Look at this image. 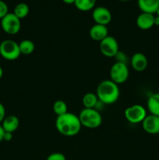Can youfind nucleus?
<instances>
[{
  "label": "nucleus",
  "instance_id": "f257e3e1",
  "mask_svg": "<svg viewBox=\"0 0 159 160\" xmlns=\"http://www.w3.org/2000/svg\"><path fill=\"white\" fill-rule=\"evenodd\" d=\"M55 128L58 132L62 135L73 137L79 134L82 125L78 116L68 112L57 117L55 120Z\"/></svg>",
  "mask_w": 159,
  "mask_h": 160
},
{
  "label": "nucleus",
  "instance_id": "f03ea898",
  "mask_svg": "<svg viewBox=\"0 0 159 160\" xmlns=\"http://www.w3.org/2000/svg\"><path fill=\"white\" fill-rule=\"evenodd\" d=\"M96 95L101 103L104 105H112L118 101L119 98V88L112 80H104L98 84Z\"/></svg>",
  "mask_w": 159,
  "mask_h": 160
},
{
  "label": "nucleus",
  "instance_id": "7ed1b4c3",
  "mask_svg": "<svg viewBox=\"0 0 159 160\" xmlns=\"http://www.w3.org/2000/svg\"><path fill=\"white\" fill-rule=\"evenodd\" d=\"M79 119L82 127L94 129L99 128L102 123V117L99 110L96 109L84 108L79 114Z\"/></svg>",
  "mask_w": 159,
  "mask_h": 160
},
{
  "label": "nucleus",
  "instance_id": "20e7f679",
  "mask_svg": "<svg viewBox=\"0 0 159 160\" xmlns=\"http://www.w3.org/2000/svg\"><path fill=\"white\" fill-rule=\"evenodd\" d=\"M19 43L15 41L7 39L0 43V56L6 60H16L20 56Z\"/></svg>",
  "mask_w": 159,
  "mask_h": 160
},
{
  "label": "nucleus",
  "instance_id": "39448f33",
  "mask_svg": "<svg viewBox=\"0 0 159 160\" xmlns=\"http://www.w3.org/2000/svg\"><path fill=\"white\" fill-rule=\"evenodd\" d=\"M110 80L115 84H121L126 82L129 77L127 64L115 62L110 69Z\"/></svg>",
  "mask_w": 159,
  "mask_h": 160
},
{
  "label": "nucleus",
  "instance_id": "423d86ee",
  "mask_svg": "<svg viewBox=\"0 0 159 160\" xmlns=\"http://www.w3.org/2000/svg\"><path fill=\"white\" fill-rule=\"evenodd\" d=\"M1 27L5 33L14 35L20 32L21 21L13 12H9L1 20Z\"/></svg>",
  "mask_w": 159,
  "mask_h": 160
},
{
  "label": "nucleus",
  "instance_id": "0eeeda50",
  "mask_svg": "<svg viewBox=\"0 0 159 160\" xmlns=\"http://www.w3.org/2000/svg\"><path fill=\"white\" fill-rule=\"evenodd\" d=\"M124 116L128 122L136 124L142 123L147 114L146 109L143 106L135 104L126 108L124 112Z\"/></svg>",
  "mask_w": 159,
  "mask_h": 160
},
{
  "label": "nucleus",
  "instance_id": "6e6552de",
  "mask_svg": "<svg viewBox=\"0 0 159 160\" xmlns=\"http://www.w3.org/2000/svg\"><path fill=\"white\" fill-rule=\"evenodd\" d=\"M100 51L101 54L107 58L115 57L119 51L118 41L113 36L108 35L99 43Z\"/></svg>",
  "mask_w": 159,
  "mask_h": 160
},
{
  "label": "nucleus",
  "instance_id": "1a4fd4ad",
  "mask_svg": "<svg viewBox=\"0 0 159 160\" xmlns=\"http://www.w3.org/2000/svg\"><path fill=\"white\" fill-rule=\"evenodd\" d=\"M92 18L97 24L107 26L112 21V16L108 8L104 6H98L92 11Z\"/></svg>",
  "mask_w": 159,
  "mask_h": 160
},
{
  "label": "nucleus",
  "instance_id": "9d476101",
  "mask_svg": "<svg viewBox=\"0 0 159 160\" xmlns=\"http://www.w3.org/2000/svg\"><path fill=\"white\" fill-rule=\"evenodd\" d=\"M143 131L150 134H159V117L149 114L142 122Z\"/></svg>",
  "mask_w": 159,
  "mask_h": 160
},
{
  "label": "nucleus",
  "instance_id": "9b49d317",
  "mask_svg": "<svg viewBox=\"0 0 159 160\" xmlns=\"http://www.w3.org/2000/svg\"><path fill=\"white\" fill-rule=\"evenodd\" d=\"M130 64L134 70L137 72H142L146 70L147 67V58L143 53L136 52L131 57Z\"/></svg>",
  "mask_w": 159,
  "mask_h": 160
},
{
  "label": "nucleus",
  "instance_id": "f8f14e48",
  "mask_svg": "<svg viewBox=\"0 0 159 160\" xmlns=\"http://www.w3.org/2000/svg\"><path fill=\"white\" fill-rule=\"evenodd\" d=\"M89 36L92 40L101 42L108 36V30L107 26L95 23L90 28L89 31Z\"/></svg>",
  "mask_w": 159,
  "mask_h": 160
},
{
  "label": "nucleus",
  "instance_id": "ddd939ff",
  "mask_svg": "<svg viewBox=\"0 0 159 160\" xmlns=\"http://www.w3.org/2000/svg\"><path fill=\"white\" fill-rule=\"evenodd\" d=\"M154 17L155 16L154 14L141 12L136 20L137 26L140 30H143V31L151 29L154 26Z\"/></svg>",
  "mask_w": 159,
  "mask_h": 160
},
{
  "label": "nucleus",
  "instance_id": "4468645a",
  "mask_svg": "<svg viewBox=\"0 0 159 160\" xmlns=\"http://www.w3.org/2000/svg\"><path fill=\"white\" fill-rule=\"evenodd\" d=\"M137 5L142 12L154 14L159 8V0H137Z\"/></svg>",
  "mask_w": 159,
  "mask_h": 160
},
{
  "label": "nucleus",
  "instance_id": "2eb2a0df",
  "mask_svg": "<svg viewBox=\"0 0 159 160\" xmlns=\"http://www.w3.org/2000/svg\"><path fill=\"white\" fill-rule=\"evenodd\" d=\"M3 130L6 132L14 133L20 126V120L15 115H9L5 117L1 123Z\"/></svg>",
  "mask_w": 159,
  "mask_h": 160
},
{
  "label": "nucleus",
  "instance_id": "dca6fc26",
  "mask_svg": "<svg viewBox=\"0 0 159 160\" xmlns=\"http://www.w3.org/2000/svg\"><path fill=\"white\" fill-rule=\"evenodd\" d=\"M147 106L150 114L159 117V92L152 94L148 98Z\"/></svg>",
  "mask_w": 159,
  "mask_h": 160
},
{
  "label": "nucleus",
  "instance_id": "f3484780",
  "mask_svg": "<svg viewBox=\"0 0 159 160\" xmlns=\"http://www.w3.org/2000/svg\"><path fill=\"white\" fill-rule=\"evenodd\" d=\"M99 102L96 93H92L88 92L84 95L82 98V103L84 108L86 109H95L98 106V103Z\"/></svg>",
  "mask_w": 159,
  "mask_h": 160
},
{
  "label": "nucleus",
  "instance_id": "a211bd4d",
  "mask_svg": "<svg viewBox=\"0 0 159 160\" xmlns=\"http://www.w3.org/2000/svg\"><path fill=\"white\" fill-rule=\"evenodd\" d=\"M96 0H76L75 6L77 9L82 12H87L94 9Z\"/></svg>",
  "mask_w": 159,
  "mask_h": 160
},
{
  "label": "nucleus",
  "instance_id": "6ab92c4d",
  "mask_svg": "<svg viewBox=\"0 0 159 160\" xmlns=\"http://www.w3.org/2000/svg\"><path fill=\"white\" fill-rule=\"evenodd\" d=\"M19 48H20V53L25 56H28L33 53V52L35 49V45L32 41L29 39H25L21 41L19 43Z\"/></svg>",
  "mask_w": 159,
  "mask_h": 160
},
{
  "label": "nucleus",
  "instance_id": "aec40b11",
  "mask_svg": "<svg viewBox=\"0 0 159 160\" xmlns=\"http://www.w3.org/2000/svg\"><path fill=\"white\" fill-rule=\"evenodd\" d=\"M30 12V7L26 3L24 2H20L15 6L13 10V13L18 17L19 19H23L26 17H27V15Z\"/></svg>",
  "mask_w": 159,
  "mask_h": 160
},
{
  "label": "nucleus",
  "instance_id": "412c9836",
  "mask_svg": "<svg viewBox=\"0 0 159 160\" xmlns=\"http://www.w3.org/2000/svg\"><path fill=\"white\" fill-rule=\"evenodd\" d=\"M53 112L57 117L62 116L68 112V106L67 104L62 100H57L53 104Z\"/></svg>",
  "mask_w": 159,
  "mask_h": 160
},
{
  "label": "nucleus",
  "instance_id": "4be33fe9",
  "mask_svg": "<svg viewBox=\"0 0 159 160\" xmlns=\"http://www.w3.org/2000/svg\"><path fill=\"white\" fill-rule=\"evenodd\" d=\"M8 13H9V8L7 4L2 0H0V20H2Z\"/></svg>",
  "mask_w": 159,
  "mask_h": 160
},
{
  "label": "nucleus",
  "instance_id": "5701e85b",
  "mask_svg": "<svg viewBox=\"0 0 159 160\" xmlns=\"http://www.w3.org/2000/svg\"><path fill=\"white\" fill-rule=\"evenodd\" d=\"M114 58L116 59V62H123V63L127 64L128 58H127V56H126V55L125 54L124 52H123L118 51Z\"/></svg>",
  "mask_w": 159,
  "mask_h": 160
},
{
  "label": "nucleus",
  "instance_id": "b1692460",
  "mask_svg": "<svg viewBox=\"0 0 159 160\" xmlns=\"http://www.w3.org/2000/svg\"><path fill=\"white\" fill-rule=\"evenodd\" d=\"M46 160H66V158L62 153L61 152H54L50 154L47 157Z\"/></svg>",
  "mask_w": 159,
  "mask_h": 160
},
{
  "label": "nucleus",
  "instance_id": "393cba45",
  "mask_svg": "<svg viewBox=\"0 0 159 160\" xmlns=\"http://www.w3.org/2000/svg\"><path fill=\"white\" fill-rule=\"evenodd\" d=\"M6 117V108L3 106L2 103L0 102V124H1L2 122L3 121Z\"/></svg>",
  "mask_w": 159,
  "mask_h": 160
},
{
  "label": "nucleus",
  "instance_id": "a878e982",
  "mask_svg": "<svg viewBox=\"0 0 159 160\" xmlns=\"http://www.w3.org/2000/svg\"><path fill=\"white\" fill-rule=\"evenodd\" d=\"M12 134H13V133L6 132V131H5L4 135H3V141H6V142H9V141L12 140Z\"/></svg>",
  "mask_w": 159,
  "mask_h": 160
},
{
  "label": "nucleus",
  "instance_id": "bb28decb",
  "mask_svg": "<svg viewBox=\"0 0 159 160\" xmlns=\"http://www.w3.org/2000/svg\"><path fill=\"white\" fill-rule=\"evenodd\" d=\"M4 133H5V131L3 130L2 125L0 124V142L3 141V135H4Z\"/></svg>",
  "mask_w": 159,
  "mask_h": 160
},
{
  "label": "nucleus",
  "instance_id": "cd10ccee",
  "mask_svg": "<svg viewBox=\"0 0 159 160\" xmlns=\"http://www.w3.org/2000/svg\"><path fill=\"white\" fill-rule=\"evenodd\" d=\"M75 1H76V0H62V2H63L64 3H65V4H67V5L74 4Z\"/></svg>",
  "mask_w": 159,
  "mask_h": 160
},
{
  "label": "nucleus",
  "instance_id": "c85d7f7f",
  "mask_svg": "<svg viewBox=\"0 0 159 160\" xmlns=\"http://www.w3.org/2000/svg\"><path fill=\"white\" fill-rule=\"evenodd\" d=\"M154 25L159 27V17H157V16L154 17Z\"/></svg>",
  "mask_w": 159,
  "mask_h": 160
},
{
  "label": "nucleus",
  "instance_id": "c756f323",
  "mask_svg": "<svg viewBox=\"0 0 159 160\" xmlns=\"http://www.w3.org/2000/svg\"><path fill=\"white\" fill-rule=\"evenodd\" d=\"M2 76H3V70H2V68L0 67V79L2 78Z\"/></svg>",
  "mask_w": 159,
  "mask_h": 160
},
{
  "label": "nucleus",
  "instance_id": "7c9ffc66",
  "mask_svg": "<svg viewBox=\"0 0 159 160\" xmlns=\"http://www.w3.org/2000/svg\"><path fill=\"white\" fill-rule=\"evenodd\" d=\"M156 14H157V15H156V16H157V17H159V8H158V9H157V12H156Z\"/></svg>",
  "mask_w": 159,
  "mask_h": 160
},
{
  "label": "nucleus",
  "instance_id": "2f4dec72",
  "mask_svg": "<svg viewBox=\"0 0 159 160\" xmlns=\"http://www.w3.org/2000/svg\"><path fill=\"white\" fill-rule=\"evenodd\" d=\"M118 1H121V2H127V1H130V0H118Z\"/></svg>",
  "mask_w": 159,
  "mask_h": 160
},
{
  "label": "nucleus",
  "instance_id": "473e14b6",
  "mask_svg": "<svg viewBox=\"0 0 159 160\" xmlns=\"http://www.w3.org/2000/svg\"><path fill=\"white\" fill-rule=\"evenodd\" d=\"M0 43H1V42H0Z\"/></svg>",
  "mask_w": 159,
  "mask_h": 160
}]
</instances>
